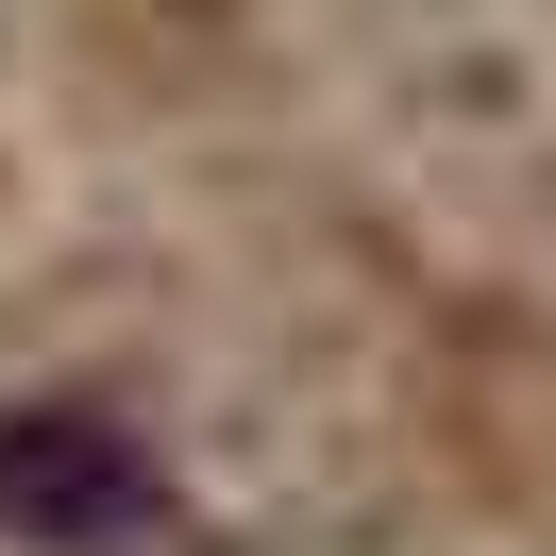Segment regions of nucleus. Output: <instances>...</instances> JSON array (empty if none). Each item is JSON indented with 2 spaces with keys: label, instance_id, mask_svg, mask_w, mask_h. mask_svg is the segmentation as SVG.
Listing matches in <instances>:
<instances>
[{
  "label": "nucleus",
  "instance_id": "obj_1",
  "mask_svg": "<svg viewBox=\"0 0 556 556\" xmlns=\"http://www.w3.org/2000/svg\"><path fill=\"white\" fill-rule=\"evenodd\" d=\"M0 522L102 540V522H136V472L102 455V421H17V439H0Z\"/></svg>",
  "mask_w": 556,
  "mask_h": 556
}]
</instances>
